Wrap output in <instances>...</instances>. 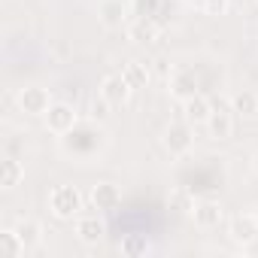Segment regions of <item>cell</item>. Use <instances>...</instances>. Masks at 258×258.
I'll return each mask as SVG.
<instances>
[{"label":"cell","instance_id":"19","mask_svg":"<svg viewBox=\"0 0 258 258\" xmlns=\"http://www.w3.org/2000/svg\"><path fill=\"white\" fill-rule=\"evenodd\" d=\"M0 255H4V258H19V255H25V243H22V237L16 234V228H4V231H0Z\"/></svg>","mask_w":258,"mask_h":258},{"label":"cell","instance_id":"13","mask_svg":"<svg viewBox=\"0 0 258 258\" xmlns=\"http://www.w3.org/2000/svg\"><path fill=\"white\" fill-rule=\"evenodd\" d=\"M103 222L97 216H76V225H73V234L79 237V243L85 246H97L103 240Z\"/></svg>","mask_w":258,"mask_h":258},{"label":"cell","instance_id":"15","mask_svg":"<svg viewBox=\"0 0 258 258\" xmlns=\"http://www.w3.org/2000/svg\"><path fill=\"white\" fill-rule=\"evenodd\" d=\"M127 40L137 43V46H149L158 40V25L152 19H134L127 25Z\"/></svg>","mask_w":258,"mask_h":258},{"label":"cell","instance_id":"10","mask_svg":"<svg viewBox=\"0 0 258 258\" xmlns=\"http://www.w3.org/2000/svg\"><path fill=\"white\" fill-rule=\"evenodd\" d=\"M88 201H91V207H94L97 213H112V210H118V204H121V191H118V185H112V182H97V185H91Z\"/></svg>","mask_w":258,"mask_h":258},{"label":"cell","instance_id":"8","mask_svg":"<svg viewBox=\"0 0 258 258\" xmlns=\"http://www.w3.org/2000/svg\"><path fill=\"white\" fill-rule=\"evenodd\" d=\"M228 237L234 246H252L258 240V216L255 213H240L228 222Z\"/></svg>","mask_w":258,"mask_h":258},{"label":"cell","instance_id":"6","mask_svg":"<svg viewBox=\"0 0 258 258\" xmlns=\"http://www.w3.org/2000/svg\"><path fill=\"white\" fill-rule=\"evenodd\" d=\"M97 94H100V97L115 109V106H124L127 100H131L134 88H131V82H127L121 73H109V76H103V82H100Z\"/></svg>","mask_w":258,"mask_h":258},{"label":"cell","instance_id":"22","mask_svg":"<svg viewBox=\"0 0 258 258\" xmlns=\"http://www.w3.org/2000/svg\"><path fill=\"white\" fill-rule=\"evenodd\" d=\"M167 204H170V210H176V213H191L195 198H191V191H188V188H170Z\"/></svg>","mask_w":258,"mask_h":258},{"label":"cell","instance_id":"16","mask_svg":"<svg viewBox=\"0 0 258 258\" xmlns=\"http://www.w3.org/2000/svg\"><path fill=\"white\" fill-rule=\"evenodd\" d=\"M13 228H16V234L22 237V243H25V252H34V249L43 243V225H40L37 219H19Z\"/></svg>","mask_w":258,"mask_h":258},{"label":"cell","instance_id":"17","mask_svg":"<svg viewBox=\"0 0 258 258\" xmlns=\"http://www.w3.org/2000/svg\"><path fill=\"white\" fill-rule=\"evenodd\" d=\"M22 179H25V164L16 158H4V164H0V188L13 191Z\"/></svg>","mask_w":258,"mask_h":258},{"label":"cell","instance_id":"11","mask_svg":"<svg viewBox=\"0 0 258 258\" xmlns=\"http://www.w3.org/2000/svg\"><path fill=\"white\" fill-rule=\"evenodd\" d=\"M204 127L210 131L213 140H228L234 134V109H231V103H228V109L213 106V112H210V118H207Z\"/></svg>","mask_w":258,"mask_h":258},{"label":"cell","instance_id":"2","mask_svg":"<svg viewBox=\"0 0 258 258\" xmlns=\"http://www.w3.org/2000/svg\"><path fill=\"white\" fill-rule=\"evenodd\" d=\"M161 146L170 152V158H182L195 149V124H188L185 118L182 121H170L161 134Z\"/></svg>","mask_w":258,"mask_h":258},{"label":"cell","instance_id":"21","mask_svg":"<svg viewBox=\"0 0 258 258\" xmlns=\"http://www.w3.org/2000/svg\"><path fill=\"white\" fill-rule=\"evenodd\" d=\"M127 7H131L134 19H155L161 10V0H127Z\"/></svg>","mask_w":258,"mask_h":258},{"label":"cell","instance_id":"14","mask_svg":"<svg viewBox=\"0 0 258 258\" xmlns=\"http://www.w3.org/2000/svg\"><path fill=\"white\" fill-rule=\"evenodd\" d=\"M228 103H231L234 115H243V118H258V91H252V88L234 91Z\"/></svg>","mask_w":258,"mask_h":258},{"label":"cell","instance_id":"4","mask_svg":"<svg viewBox=\"0 0 258 258\" xmlns=\"http://www.w3.org/2000/svg\"><path fill=\"white\" fill-rule=\"evenodd\" d=\"M43 118H46V127H49L52 134H58V137H67L70 131H76V127H79L76 109H73L70 103H61V100H55Z\"/></svg>","mask_w":258,"mask_h":258},{"label":"cell","instance_id":"9","mask_svg":"<svg viewBox=\"0 0 258 258\" xmlns=\"http://www.w3.org/2000/svg\"><path fill=\"white\" fill-rule=\"evenodd\" d=\"M167 91H170V97H176L179 103L188 100V97H195V94H198V76H195V70H191V67H176V70L167 76Z\"/></svg>","mask_w":258,"mask_h":258},{"label":"cell","instance_id":"12","mask_svg":"<svg viewBox=\"0 0 258 258\" xmlns=\"http://www.w3.org/2000/svg\"><path fill=\"white\" fill-rule=\"evenodd\" d=\"M210 112H213V103H210V97H204L201 91H198L195 97H188V100H182V118H185L188 124H195V127H201V124H207V118H210Z\"/></svg>","mask_w":258,"mask_h":258},{"label":"cell","instance_id":"3","mask_svg":"<svg viewBox=\"0 0 258 258\" xmlns=\"http://www.w3.org/2000/svg\"><path fill=\"white\" fill-rule=\"evenodd\" d=\"M16 103H19V109L25 115H46L55 100H52L49 88H43V85H25V88H19Z\"/></svg>","mask_w":258,"mask_h":258},{"label":"cell","instance_id":"1","mask_svg":"<svg viewBox=\"0 0 258 258\" xmlns=\"http://www.w3.org/2000/svg\"><path fill=\"white\" fill-rule=\"evenodd\" d=\"M82 204H85V198L76 185H55L49 191V213L61 222H73L82 213Z\"/></svg>","mask_w":258,"mask_h":258},{"label":"cell","instance_id":"23","mask_svg":"<svg viewBox=\"0 0 258 258\" xmlns=\"http://www.w3.org/2000/svg\"><path fill=\"white\" fill-rule=\"evenodd\" d=\"M231 7V0H204V13L207 16H225Z\"/></svg>","mask_w":258,"mask_h":258},{"label":"cell","instance_id":"20","mask_svg":"<svg viewBox=\"0 0 258 258\" xmlns=\"http://www.w3.org/2000/svg\"><path fill=\"white\" fill-rule=\"evenodd\" d=\"M118 252H121L124 258H140V255H146V252H149V240H146V237H140V234H127V237H121Z\"/></svg>","mask_w":258,"mask_h":258},{"label":"cell","instance_id":"24","mask_svg":"<svg viewBox=\"0 0 258 258\" xmlns=\"http://www.w3.org/2000/svg\"><path fill=\"white\" fill-rule=\"evenodd\" d=\"M252 173H255V176H258V152H255V155H252Z\"/></svg>","mask_w":258,"mask_h":258},{"label":"cell","instance_id":"18","mask_svg":"<svg viewBox=\"0 0 258 258\" xmlns=\"http://www.w3.org/2000/svg\"><path fill=\"white\" fill-rule=\"evenodd\" d=\"M121 76L131 82V88L137 91V88H146L149 85V79H152V73H149V67L143 64V61H127L124 67H121Z\"/></svg>","mask_w":258,"mask_h":258},{"label":"cell","instance_id":"5","mask_svg":"<svg viewBox=\"0 0 258 258\" xmlns=\"http://www.w3.org/2000/svg\"><path fill=\"white\" fill-rule=\"evenodd\" d=\"M191 222L201 228V231H213V228H219L222 225V219H225V207L216 201V198H201V201H195V207H191Z\"/></svg>","mask_w":258,"mask_h":258},{"label":"cell","instance_id":"7","mask_svg":"<svg viewBox=\"0 0 258 258\" xmlns=\"http://www.w3.org/2000/svg\"><path fill=\"white\" fill-rule=\"evenodd\" d=\"M127 16H131L127 0H100L97 4V22L106 31H121L127 25Z\"/></svg>","mask_w":258,"mask_h":258}]
</instances>
